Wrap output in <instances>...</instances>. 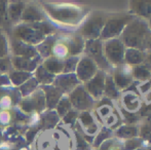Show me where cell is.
I'll return each mask as SVG.
<instances>
[{"mask_svg":"<svg viewBox=\"0 0 151 150\" xmlns=\"http://www.w3.org/2000/svg\"><path fill=\"white\" fill-rule=\"evenodd\" d=\"M42 10L47 20L52 25L61 26H76L83 23L86 10L82 6L72 3H59V2H41Z\"/></svg>","mask_w":151,"mask_h":150,"instance_id":"1","label":"cell"},{"mask_svg":"<svg viewBox=\"0 0 151 150\" xmlns=\"http://www.w3.org/2000/svg\"><path fill=\"white\" fill-rule=\"evenodd\" d=\"M55 33H57V27L50 21H43L38 23H19L12 27L7 35L29 45L36 46L46 36Z\"/></svg>","mask_w":151,"mask_h":150,"instance_id":"2","label":"cell"},{"mask_svg":"<svg viewBox=\"0 0 151 150\" xmlns=\"http://www.w3.org/2000/svg\"><path fill=\"white\" fill-rule=\"evenodd\" d=\"M150 35V27L147 22L142 19H132L131 22L123 29L120 40L127 48L143 50H146Z\"/></svg>","mask_w":151,"mask_h":150,"instance_id":"3","label":"cell"},{"mask_svg":"<svg viewBox=\"0 0 151 150\" xmlns=\"http://www.w3.org/2000/svg\"><path fill=\"white\" fill-rule=\"evenodd\" d=\"M107 19V17L102 12H93L86 21H83L79 30V34L86 40L98 39L100 38Z\"/></svg>","mask_w":151,"mask_h":150,"instance_id":"4","label":"cell"},{"mask_svg":"<svg viewBox=\"0 0 151 150\" xmlns=\"http://www.w3.org/2000/svg\"><path fill=\"white\" fill-rule=\"evenodd\" d=\"M132 21V17L127 14L122 16H115L111 19H107L105 25L103 27V30L100 35V39L102 41L118 38L122 33L123 29L125 28L127 24Z\"/></svg>","mask_w":151,"mask_h":150,"instance_id":"5","label":"cell"},{"mask_svg":"<svg viewBox=\"0 0 151 150\" xmlns=\"http://www.w3.org/2000/svg\"><path fill=\"white\" fill-rule=\"evenodd\" d=\"M18 107L25 114L43 113L44 111H46L45 97L41 88L39 86L30 96L23 98Z\"/></svg>","mask_w":151,"mask_h":150,"instance_id":"6","label":"cell"},{"mask_svg":"<svg viewBox=\"0 0 151 150\" xmlns=\"http://www.w3.org/2000/svg\"><path fill=\"white\" fill-rule=\"evenodd\" d=\"M103 52L108 64L118 66L124 62V44L120 38L106 40L103 43Z\"/></svg>","mask_w":151,"mask_h":150,"instance_id":"7","label":"cell"},{"mask_svg":"<svg viewBox=\"0 0 151 150\" xmlns=\"http://www.w3.org/2000/svg\"><path fill=\"white\" fill-rule=\"evenodd\" d=\"M67 96L69 98L70 103H71L72 109L79 113L90 111L95 104V100L88 95V93L84 88L83 84L78 85L75 90H73Z\"/></svg>","mask_w":151,"mask_h":150,"instance_id":"8","label":"cell"},{"mask_svg":"<svg viewBox=\"0 0 151 150\" xmlns=\"http://www.w3.org/2000/svg\"><path fill=\"white\" fill-rule=\"evenodd\" d=\"M83 52L86 57H88L95 62V64L97 65L98 68H100V70H108V68L110 67L105 56H104L103 42H102V40L100 38L86 40Z\"/></svg>","mask_w":151,"mask_h":150,"instance_id":"9","label":"cell"},{"mask_svg":"<svg viewBox=\"0 0 151 150\" xmlns=\"http://www.w3.org/2000/svg\"><path fill=\"white\" fill-rule=\"evenodd\" d=\"M8 43H9V55L12 57H22V58L27 59H41L36 50L35 46L24 43V42L12 36H8Z\"/></svg>","mask_w":151,"mask_h":150,"instance_id":"10","label":"cell"},{"mask_svg":"<svg viewBox=\"0 0 151 150\" xmlns=\"http://www.w3.org/2000/svg\"><path fill=\"white\" fill-rule=\"evenodd\" d=\"M22 96L18 88H0V111L12 110L19 106Z\"/></svg>","mask_w":151,"mask_h":150,"instance_id":"11","label":"cell"},{"mask_svg":"<svg viewBox=\"0 0 151 150\" xmlns=\"http://www.w3.org/2000/svg\"><path fill=\"white\" fill-rule=\"evenodd\" d=\"M98 71H99V68L95 64V62L88 57H86V55H83L79 59V62H78L75 70V74L81 83H86L96 75Z\"/></svg>","mask_w":151,"mask_h":150,"instance_id":"12","label":"cell"},{"mask_svg":"<svg viewBox=\"0 0 151 150\" xmlns=\"http://www.w3.org/2000/svg\"><path fill=\"white\" fill-rule=\"evenodd\" d=\"M106 73L99 70L96 75L88 82L83 84L86 90L93 100H100L104 96V88H105Z\"/></svg>","mask_w":151,"mask_h":150,"instance_id":"13","label":"cell"},{"mask_svg":"<svg viewBox=\"0 0 151 150\" xmlns=\"http://www.w3.org/2000/svg\"><path fill=\"white\" fill-rule=\"evenodd\" d=\"M81 82L78 80L75 73H69V74H60L57 75L54 80L52 85L56 86L59 90H61L63 95H69L73 90H75Z\"/></svg>","mask_w":151,"mask_h":150,"instance_id":"14","label":"cell"},{"mask_svg":"<svg viewBox=\"0 0 151 150\" xmlns=\"http://www.w3.org/2000/svg\"><path fill=\"white\" fill-rule=\"evenodd\" d=\"M61 36L63 38L64 42H65L69 57L81 56L84 50L86 39L79 33H76V34H64L61 35Z\"/></svg>","mask_w":151,"mask_h":150,"instance_id":"15","label":"cell"},{"mask_svg":"<svg viewBox=\"0 0 151 150\" xmlns=\"http://www.w3.org/2000/svg\"><path fill=\"white\" fill-rule=\"evenodd\" d=\"M48 21L40 4L26 2L20 23H38Z\"/></svg>","mask_w":151,"mask_h":150,"instance_id":"16","label":"cell"},{"mask_svg":"<svg viewBox=\"0 0 151 150\" xmlns=\"http://www.w3.org/2000/svg\"><path fill=\"white\" fill-rule=\"evenodd\" d=\"M77 124L79 126H81L82 130V136L86 138L88 136H93L96 135L97 132L99 131V126H98L96 119L93 118V116L91 115L90 111H86V112H80L78 115L77 119Z\"/></svg>","mask_w":151,"mask_h":150,"instance_id":"17","label":"cell"},{"mask_svg":"<svg viewBox=\"0 0 151 150\" xmlns=\"http://www.w3.org/2000/svg\"><path fill=\"white\" fill-rule=\"evenodd\" d=\"M10 60H12V68L14 70L25 71L29 73H34L36 68L42 63L41 59H27L22 58V57L10 56Z\"/></svg>","mask_w":151,"mask_h":150,"instance_id":"18","label":"cell"},{"mask_svg":"<svg viewBox=\"0 0 151 150\" xmlns=\"http://www.w3.org/2000/svg\"><path fill=\"white\" fill-rule=\"evenodd\" d=\"M25 5L26 2L24 1H7V19L10 27L21 22Z\"/></svg>","mask_w":151,"mask_h":150,"instance_id":"19","label":"cell"},{"mask_svg":"<svg viewBox=\"0 0 151 150\" xmlns=\"http://www.w3.org/2000/svg\"><path fill=\"white\" fill-rule=\"evenodd\" d=\"M40 88L43 90L44 97H45L46 110H55L59 101L61 100L64 95L62 94L61 90H59L52 84H50V85H41Z\"/></svg>","mask_w":151,"mask_h":150,"instance_id":"20","label":"cell"},{"mask_svg":"<svg viewBox=\"0 0 151 150\" xmlns=\"http://www.w3.org/2000/svg\"><path fill=\"white\" fill-rule=\"evenodd\" d=\"M57 38H58V33L48 35V36L45 37V39H44L43 41L40 42L38 45L35 46L36 50H37L39 57L42 59V61L50 58V57H52V47H54L55 43H56Z\"/></svg>","mask_w":151,"mask_h":150,"instance_id":"21","label":"cell"},{"mask_svg":"<svg viewBox=\"0 0 151 150\" xmlns=\"http://www.w3.org/2000/svg\"><path fill=\"white\" fill-rule=\"evenodd\" d=\"M60 116L57 114L56 110H46L43 113H41L39 119V130L46 131L52 130L57 126V124L60 121Z\"/></svg>","mask_w":151,"mask_h":150,"instance_id":"22","label":"cell"},{"mask_svg":"<svg viewBox=\"0 0 151 150\" xmlns=\"http://www.w3.org/2000/svg\"><path fill=\"white\" fill-rule=\"evenodd\" d=\"M121 102H122L123 106L122 109L127 112L137 113L141 107V102H140L139 98L137 97V95L132 92L123 94L121 97Z\"/></svg>","mask_w":151,"mask_h":150,"instance_id":"23","label":"cell"},{"mask_svg":"<svg viewBox=\"0 0 151 150\" xmlns=\"http://www.w3.org/2000/svg\"><path fill=\"white\" fill-rule=\"evenodd\" d=\"M113 81L115 83L116 88L118 90H124V88H129L131 85L132 81H133V75L129 74V72H124V68L120 67L119 69L114 72L113 76Z\"/></svg>","mask_w":151,"mask_h":150,"instance_id":"24","label":"cell"},{"mask_svg":"<svg viewBox=\"0 0 151 150\" xmlns=\"http://www.w3.org/2000/svg\"><path fill=\"white\" fill-rule=\"evenodd\" d=\"M146 52L136 48H127L124 52V61L127 65H141L144 63Z\"/></svg>","mask_w":151,"mask_h":150,"instance_id":"25","label":"cell"},{"mask_svg":"<svg viewBox=\"0 0 151 150\" xmlns=\"http://www.w3.org/2000/svg\"><path fill=\"white\" fill-rule=\"evenodd\" d=\"M41 64L48 72L54 74L55 76L60 75L63 73L64 60H60V59H57L55 57H50V58L42 61Z\"/></svg>","mask_w":151,"mask_h":150,"instance_id":"26","label":"cell"},{"mask_svg":"<svg viewBox=\"0 0 151 150\" xmlns=\"http://www.w3.org/2000/svg\"><path fill=\"white\" fill-rule=\"evenodd\" d=\"M33 76L37 82L39 83V85H50L54 83V80L56 78V76L52 73H50L43 66L42 64H40L39 66L36 68V70L34 71Z\"/></svg>","mask_w":151,"mask_h":150,"instance_id":"27","label":"cell"},{"mask_svg":"<svg viewBox=\"0 0 151 150\" xmlns=\"http://www.w3.org/2000/svg\"><path fill=\"white\" fill-rule=\"evenodd\" d=\"M115 135L121 139L137 138V136L139 135V126L136 124H124L116 130Z\"/></svg>","mask_w":151,"mask_h":150,"instance_id":"28","label":"cell"},{"mask_svg":"<svg viewBox=\"0 0 151 150\" xmlns=\"http://www.w3.org/2000/svg\"><path fill=\"white\" fill-rule=\"evenodd\" d=\"M32 76H33V73L14 70V69L8 74L9 80H10V82H12V85L14 86V88H19V86H21L23 83H25L27 80L30 79Z\"/></svg>","mask_w":151,"mask_h":150,"instance_id":"29","label":"cell"},{"mask_svg":"<svg viewBox=\"0 0 151 150\" xmlns=\"http://www.w3.org/2000/svg\"><path fill=\"white\" fill-rule=\"evenodd\" d=\"M104 96L107 99H118L119 98V90L116 88L113 78L110 75H106L105 88H104Z\"/></svg>","mask_w":151,"mask_h":150,"instance_id":"30","label":"cell"},{"mask_svg":"<svg viewBox=\"0 0 151 150\" xmlns=\"http://www.w3.org/2000/svg\"><path fill=\"white\" fill-rule=\"evenodd\" d=\"M39 88V83L37 82V80L34 78V76H32L30 79L27 80L25 83H23L21 86H19L18 90L20 92L21 96L23 98H26V97L30 96L32 93L35 92L37 88Z\"/></svg>","mask_w":151,"mask_h":150,"instance_id":"31","label":"cell"},{"mask_svg":"<svg viewBox=\"0 0 151 150\" xmlns=\"http://www.w3.org/2000/svg\"><path fill=\"white\" fill-rule=\"evenodd\" d=\"M132 10L142 17H151V1L132 2Z\"/></svg>","mask_w":151,"mask_h":150,"instance_id":"32","label":"cell"},{"mask_svg":"<svg viewBox=\"0 0 151 150\" xmlns=\"http://www.w3.org/2000/svg\"><path fill=\"white\" fill-rule=\"evenodd\" d=\"M132 75L135 79L147 81L151 77V70H149L144 64L137 65L132 69Z\"/></svg>","mask_w":151,"mask_h":150,"instance_id":"33","label":"cell"},{"mask_svg":"<svg viewBox=\"0 0 151 150\" xmlns=\"http://www.w3.org/2000/svg\"><path fill=\"white\" fill-rule=\"evenodd\" d=\"M0 28L6 33L12 29L7 19V1H0Z\"/></svg>","mask_w":151,"mask_h":150,"instance_id":"34","label":"cell"},{"mask_svg":"<svg viewBox=\"0 0 151 150\" xmlns=\"http://www.w3.org/2000/svg\"><path fill=\"white\" fill-rule=\"evenodd\" d=\"M55 110H56L57 114L60 116V118L64 117V116L69 112V111L72 110L71 103H70L69 98H68L67 95H64V96L62 97V99L59 101L58 105H57V107H56Z\"/></svg>","mask_w":151,"mask_h":150,"instance_id":"35","label":"cell"},{"mask_svg":"<svg viewBox=\"0 0 151 150\" xmlns=\"http://www.w3.org/2000/svg\"><path fill=\"white\" fill-rule=\"evenodd\" d=\"M7 56H10L8 35L3 29L0 28V59L5 58Z\"/></svg>","mask_w":151,"mask_h":150,"instance_id":"36","label":"cell"},{"mask_svg":"<svg viewBox=\"0 0 151 150\" xmlns=\"http://www.w3.org/2000/svg\"><path fill=\"white\" fill-rule=\"evenodd\" d=\"M81 56L77 57H68L64 60V69L63 74H69V73H75L76 67L79 62V59Z\"/></svg>","mask_w":151,"mask_h":150,"instance_id":"37","label":"cell"},{"mask_svg":"<svg viewBox=\"0 0 151 150\" xmlns=\"http://www.w3.org/2000/svg\"><path fill=\"white\" fill-rule=\"evenodd\" d=\"M12 70H14V68H12V65L10 56L0 59V75L9 74Z\"/></svg>","mask_w":151,"mask_h":150,"instance_id":"38","label":"cell"},{"mask_svg":"<svg viewBox=\"0 0 151 150\" xmlns=\"http://www.w3.org/2000/svg\"><path fill=\"white\" fill-rule=\"evenodd\" d=\"M139 136L142 141H145L151 144V126L143 122L139 126Z\"/></svg>","mask_w":151,"mask_h":150,"instance_id":"39","label":"cell"},{"mask_svg":"<svg viewBox=\"0 0 151 150\" xmlns=\"http://www.w3.org/2000/svg\"><path fill=\"white\" fill-rule=\"evenodd\" d=\"M110 135H111V133H110V131L108 130V128H102V130L98 133L97 136H96L95 141H93V146L100 147L104 142H106V140L109 138Z\"/></svg>","mask_w":151,"mask_h":150,"instance_id":"40","label":"cell"},{"mask_svg":"<svg viewBox=\"0 0 151 150\" xmlns=\"http://www.w3.org/2000/svg\"><path fill=\"white\" fill-rule=\"evenodd\" d=\"M75 138H76V150H91L90 143L88 140L84 139L81 133L75 132Z\"/></svg>","mask_w":151,"mask_h":150,"instance_id":"41","label":"cell"},{"mask_svg":"<svg viewBox=\"0 0 151 150\" xmlns=\"http://www.w3.org/2000/svg\"><path fill=\"white\" fill-rule=\"evenodd\" d=\"M78 115H79V112H77V111H75V110H73V109H72V110L69 111V112L66 114L64 117H62V119H63V123H65V124H74L76 121H77Z\"/></svg>","mask_w":151,"mask_h":150,"instance_id":"42","label":"cell"},{"mask_svg":"<svg viewBox=\"0 0 151 150\" xmlns=\"http://www.w3.org/2000/svg\"><path fill=\"white\" fill-rule=\"evenodd\" d=\"M123 115V119L125 120L127 124H136V122L139 121L140 115H138L137 113H132V112H127L125 110H121Z\"/></svg>","mask_w":151,"mask_h":150,"instance_id":"43","label":"cell"},{"mask_svg":"<svg viewBox=\"0 0 151 150\" xmlns=\"http://www.w3.org/2000/svg\"><path fill=\"white\" fill-rule=\"evenodd\" d=\"M123 145H124V150H136L137 148H139V147H141L142 140L137 138L127 139Z\"/></svg>","mask_w":151,"mask_h":150,"instance_id":"44","label":"cell"},{"mask_svg":"<svg viewBox=\"0 0 151 150\" xmlns=\"http://www.w3.org/2000/svg\"><path fill=\"white\" fill-rule=\"evenodd\" d=\"M12 85V82L9 80L8 74L0 75V88H9Z\"/></svg>","mask_w":151,"mask_h":150,"instance_id":"45","label":"cell"},{"mask_svg":"<svg viewBox=\"0 0 151 150\" xmlns=\"http://www.w3.org/2000/svg\"><path fill=\"white\" fill-rule=\"evenodd\" d=\"M150 88H151V80H147V81H145V83L141 84V85L139 86L140 92H141L143 95L147 94V93L150 90Z\"/></svg>","mask_w":151,"mask_h":150,"instance_id":"46","label":"cell"},{"mask_svg":"<svg viewBox=\"0 0 151 150\" xmlns=\"http://www.w3.org/2000/svg\"><path fill=\"white\" fill-rule=\"evenodd\" d=\"M150 113H151V103L146 104L145 106L141 109V111H140V116H144V115L147 116V115H149Z\"/></svg>","mask_w":151,"mask_h":150,"instance_id":"47","label":"cell"},{"mask_svg":"<svg viewBox=\"0 0 151 150\" xmlns=\"http://www.w3.org/2000/svg\"><path fill=\"white\" fill-rule=\"evenodd\" d=\"M144 65H145L149 70H151V52L146 54L145 60H144Z\"/></svg>","mask_w":151,"mask_h":150,"instance_id":"48","label":"cell"},{"mask_svg":"<svg viewBox=\"0 0 151 150\" xmlns=\"http://www.w3.org/2000/svg\"><path fill=\"white\" fill-rule=\"evenodd\" d=\"M145 101L147 102L146 104H149V103H151V88L147 94H145Z\"/></svg>","mask_w":151,"mask_h":150,"instance_id":"49","label":"cell"},{"mask_svg":"<svg viewBox=\"0 0 151 150\" xmlns=\"http://www.w3.org/2000/svg\"><path fill=\"white\" fill-rule=\"evenodd\" d=\"M146 117H147V119H146V121H144V122H145V123H147L148 126H151V113L149 114V115L146 116Z\"/></svg>","mask_w":151,"mask_h":150,"instance_id":"50","label":"cell"},{"mask_svg":"<svg viewBox=\"0 0 151 150\" xmlns=\"http://www.w3.org/2000/svg\"><path fill=\"white\" fill-rule=\"evenodd\" d=\"M146 50H151V35L148 39V42H147V46H146Z\"/></svg>","mask_w":151,"mask_h":150,"instance_id":"51","label":"cell"},{"mask_svg":"<svg viewBox=\"0 0 151 150\" xmlns=\"http://www.w3.org/2000/svg\"><path fill=\"white\" fill-rule=\"evenodd\" d=\"M2 139H3V136H2V132L0 131V144H1V142H2Z\"/></svg>","mask_w":151,"mask_h":150,"instance_id":"52","label":"cell"},{"mask_svg":"<svg viewBox=\"0 0 151 150\" xmlns=\"http://www.w3.org/2000/svg\"><path fill=\"white\" fill-rule=\"evenodd\" d=\"M147 150H151V147H150V148H148Z\"/></svg>","mask_w":151,"mask_h":150,"instance_id":"53","label":"cell"},{"mask_svg":"<svg viewBox=\"0 0 151 150\" xmlns=\"http://www.w3.org/2000/svg\"><path fill=\"white\" fill-rule=\"evenodd\" d=\"M150 24H151V23H150Z\"/></svg>","mask_w":151,"mask_h":150,"instance_id":"54","label":"cell"}]
</instances>
